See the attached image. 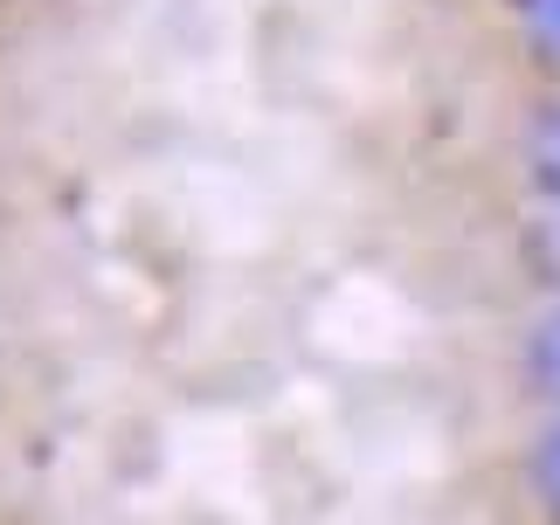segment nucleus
Segmentation results:
<instances>
[{"label":"nucleus","mask_w":560,"mask_h":525,"mask_svg":"<svg viewBox=\"0 0 560 525\" xmlns=\"http://www.w3.org/2000/svg\"><path fill=\"white\" fill-rule=\"evenodd\" d=\"M526 187L547 208H560V97L526 118Z\"/></svg>","instance_id":"obj_2"},{"label":"nucleus","mask_w":560,"mask_h":525,"mask_svg":"<svg viewBox=\"0 0 560 525\" xmlns=\"http://www.w3.org/2000/svg\"><path fill=\"white\" fill-rule=\"evenodd\" d=\"M526 485L540 498V512L560 518V415H547V429L526 443Z\"/></svg>","instance_id":"obj_3"},{"label":"nucleus","mask_w":560,"mask_h":525,"mask_svg":"<svg viewBox=\"0 0 560 525\" xmlns=\"http://www.w3.org/2000/svg\"><path fill=\"white\" fill-rule=\"evenodd\" d=\"M526 262L540 270V283L560 298V208H540V222L526 235Z\"/></svg>","instance_id":"obj_4"},{"label":"nucleus","mask_w":560,"mask_h":525,"mask_svg":"<svg viewBox=\"0 0 560 525\" xmlns=\"http://www.w3.org/2000/svg\"><path fill=\"white\" fill-rule=\"evenodd\" d=\"M512 8H520V28L533 42V56L560 62V0H512Z\"/></svg>","instance_id":"obj_5"},{"label":"nucleus","mask_w":560,"mask_h":525,"mask_svg":"<svg viewBox=\"0 0 560 525\" xmlns=\"http://www.w3.org/2000/svg\"><path fill=\"white\" fill-rule=\"evenodd\" d=\"M520 381H526L533 401H547L560 415V298L540 304L533 325L520 332Z\"/></svg>","instance_id":"obj_1"}]
</instances>
